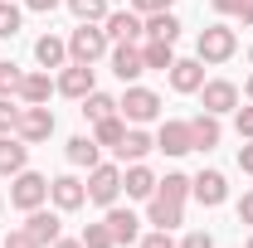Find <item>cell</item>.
Masks as SVG:
<instances>
[{"mask_svg":"<svg viewBox=\"0 0 253 248\" xmlns=\"http://www.w3.org/2000/svg\"><path fill=\"white\" fill-rule=\"evenodd\" d=\"M112 112H117V97L97 93V88L83 97V117H88V122H102V117H112Z\"/></svg>","mask_w":253,"mask_h":248,"instance_id":"28","label":"cell"},{"mask_svg":"<svg viewBox=\"0 0 253 248\" xmlns=\"http://www.w3.org/2000/svg\"><path fill=\"white\" fill-rule=\"evenodd\" d=\"M0 248H39V239H34L30 229H10V234L0 239Z\"/></svg>","mask_w":253,"mask_h":248,"instance_id":"35","label":"cell"},{"mask_svg":"<svg viewBox=\"0 0 253 248\" xmlns=\"http://www.w3.org/2000/svg\"><path fill=\"white\" fill-rule=\"evenodd\" d=\"M0 205H5V200H0Z\"/></svg>","mask_w":253,"mask_h":248,"instance_id":"49","label":"cell"},{"mask_svg":"<svg viewBox=\"0 0 253 248\" xmlns=\"http://www.w3.org/2000/svg\"><path fill=\"white\" fill-rule=\"evenodd\" d=\"M49 200H54L59 214H73V209L88 205V185H83L78 175H54V180H49Z\"/></svg>","mask_w":253,"mask_h":248,"instance_id":"8","label":"cell"},{"mask_svg":"<svg viewBox=\"0 0 253 248\" xmlns=\"http://www.w3.org/2000/svg\"><path fill=\"white\" fill-rule=\"evenodd\" d=\"M224 136V126L214 112H200V117H190V141H195V151H214Z\"/></svg>","mask_w":253,"mask_h":248,"instance_id":"17","label":"cell"},{"mask_svg":"<svg viewBox=\"0 0 253 248\" xmlns=\"http://www.w3.org/2000/svg\"><path fill=\"white\" fill-rule=\"evenodd\" d=\"M15 126H20V107L10 97H0V136H15Z\"/></svg>","mask_w":253,"mask_h":248,"instance_id":"34","label":"cell"},{"mask_svg":"<svg viewBox=\"0 0 253 248\" xmlns=\"http://www.w3.org/2000/svg\"><path fill=\"white\" fill-rule=\"evenodd\" d=\"M30 165V141L20 136H0V175H20Z\"/></svg>","mask_w":253,"mask_h":248,"instance_id":"19","label":"cell"},{"mask_svg":"<svg viewBox=\"0 0 253 248\" xmlns=\"http://www.w3.org/2000/svg\"><path fill=\"white\" fill-rule=\"evenodd\" d=\"M25 229L39 239V248H49V244H59V239H63V219L54 214V209H44V205L25 214Z\"/></svg>","mask_w":253,"mask_h":248,"instance_id":"14","label":"cell"},{"mask_svg":"<svg viewBox=\"0 0 253 248\" xmlns=\"http://www.w3.org/2000/svg\"><path fill=\"white\" fill-rule=\"evenodd\" d=\"M102 224L112 229V239H117V244H136V239H141V219L131 214V209H117V205H112Z\"/></svg>","mask_w":253,"mask_h":248,"instance_id":"20","label":"cell"},{"mask_svg":"<svg viewBox=\"0 0 253 248\" xmlns=\"http://www.w3.org/2000/svg\"><path fill=\"white\" fill-rule=\"evenodd\" d=\"M151 151H156V136H146L141 126H126L122 146H117V161H146Z\"/></svg>","mask_w":253,"mask_h":248,"instance_id":"21","label":"cell"},{"mask_svg":"<svg viewBox=\"0 0 253 248\" xmlns=\"http://www.w3.org/2000/svg\"><path fill=\"white\" fill-rule=\"evenodd\" d=\"M68 10L78 15V25H102L107 20V0H68Z\"/></svg>","mask_w":253,"mask_h":248,"instance_id":"29","label":"cell"},{"mask_svg":"<svg viewBox=\"0 0 253 248\" xmlns=\"http://www.w3.org/2000/svg\"><path fill=\"white\" fill-rule=\"evenodd\" d=\"M239 170H244V175H253V141H244V146H239Z\"/></svg>","mask_w":253,"mask_h":248,"instance_id":"40","label":"cell"},{"mask_svg":"<svg viewBox=\"0 0 253 248\" xmlns=\"http://www.w3.org/2000/svg\"><path fill=\"white\" fill-rule=\"evenodd\" d=\"M83 248H117V239H112L107 224H88L83 229Z\"/></svg>","mask_w":253,"mask_h":248,"instance_id":"32","label":"cell"},{"mask_svg":"<svg viewBox=\"0 0 253 248\" xmlns=\"http://www.w3.org/2000/svg\"><path fill=\"white\" fill-rule=\"evenodd\" d=\"M49 93H59L54 78H49V68H44V73H25V83H20V102H49Z\"/></svg>","mask_w":253,"mask_h":248,"instance_id":"25","label":"cell"},{"mask_svg":"<svg viewBox=\"0 0 253 248\" xmlns=\"http://www.w3.org/2000/svg\"><path fill=\"white\" fill-rule=\"evenodd\" d=\"M49 248H83V239H59V244H49Z\"/></svg>","mask_w":253,"mask_h":248,"instance_id":"45","label":"cell"},{"mask_svg":"<svg viewBox=\"0 0 253 248\" xmlns=\"http://www.w3.org/2000/svg\"><path fill=\"white\" fill-rule=\"evenodd\" d=\"M122 136H126V117L122 112H112V117H102V122H93V141L97 146H122Z\"/></svg>","mask_w":253,"mask_h":248,"instance_id":"24","label":"cell"},{"mask_svg":"<svg viewBox=\"0 0 253 248\" xmlns=\"http://www.w3.org/2000/svg\"><path fill=\"white\" fill-rule=\"evenodd\" d=\"M117 195H122V170H117V165H107V161H97L93 170H88V200L102 205V209H112V205H117Z\"/></svg>","mask_w":253,"mask_h":248,"instance_id":"5","label":"cell"},{"mask_svg":"<svg viewBox=\"0 0 253 248\" xmlns=\"http://www.w3.org/2000/svg\"><path fill=\"white\" fill-rule=\"evenodd\" d=\"M170 88L175 93H200L205 88V63L200 59H175L170 63Z\"/></svg>","mask_w":253,"mask_h":248,"instance_id":"16","label":"cell"},{"mask_svg":"<svg viewBox=\"0 0 253 248\" xmlns=\"http://www.w3.org/2000/svg\"><path fill=\"white\" fill-rule=\"evenodd\" d=\"M63 0H25V10H39V15H49V10H59Z\"/></svg>","mask_w":253,"mask_h":248,"instance_id":"43","label":"cell"},{"mask_svg":"<svg viewBox=\"0 0 253 248\" xmlns=\"http://www.w3.org/2000/svg\"><path fill=\"white\" fill-rule=\"evenodd\" d=\"M117 112L126 117V126H146V122H156L161 117V97L151 93V88H126L122 93V102H117Z\"/></svg>","mask_w":253,"mask_h":248,"instance_id":"4","label":"cell"},{"mask_svg":"<svg viewBox=\"0 0 253 248\" xmlns=\"http://www.w3.org/2000/svg\"><path fill=\"white\" fill-rule=\"evenodd\" d=\"M54 88H59L63 97H78V102H83V97L93 93V68H88V63H63L59 78H54Z\"/></svg>","mask_w":253,"mask_h":248,"instance_id":"11","label":"cell"},{"mask_svg":"<svg viewBox=\"0 0 253 248\" xmlns=\"http://www.w3.org/2000/svg\"><path fill=\"white\" fill-rule=\"evenodd\" d=\"M34 59H39V68H63V63H68V39L44 34V39L34 44Z\"/></svg>","mask_w":253,"mask_h":248,"instance_id":"22","label":"cell"},{"mask_svg":"<svg viewBox=\"0 0 253 248\" xmlns=\"http://www.w3.org/2000/svg\"><path fill=\"white\" fill-rule=\"evenodd\" d=\"M175 0H131V10L136 15H156V10H170Z\"/></svg>","mask_w":253,"mask_h":248,"instance_id":"39","label":"cell"},{"mask_svg":"<svg viewBox=\"0 0 253 248\" xmlns=\"http://www.w3.org/2000/svg\"><path fill=\"white\" fill-rule=\"evenodd\" d=\"M244 97H249V102H253V78H249V83H244Z\"/></svg>","mask_w":253,"mask_h":248,"instance_id":"46","label":"cell"},{"mask_svg":"<svg viewBox=\"0 0 253 248\" xmlns=\"http://www.w3.org/2000/svg\"><path fill=\"white\" fill-rule=\"evenodd\" d=\"M200 102H205V112L224 117V112H234V107H239V88H234L229 78H210V83L200 88Z\"/></svg>","mask_w":253,"mask_h":248,"instance_id":"10","label":"cell"},{"mask_svg":"<svg viewBox=\"0 0 253 248\" xmlns=\"http://www.w3.org/2000/svg\"><path fill=\"white\" fill-rule=\"evenodd\" d=\"M234 49H239V39H234L229 25H210V30H200V39H195V59L200 63H229Z\"/></svg>","mask_w":253,"mask_h":248,"instance_id":"2","label":"cell"},{"mask_svg":"<svg viewBox=\"0 0 253 248\" xmlns=\"http://www.w3.org/2000/svg\"><path fill=\"white\" fill-rule=\"evenodd\" d=\"M156 151H166V156H185V151H195V141H190V122L166 117V122H161V131H156Z\"/></svg>","mask_w":253,"mask_h":248,"instance_id":"15","label":"cell"},{"mask_svg":"<svg viewBox=\"0 0 253 248\" xmlns=\"http://www.w3.org/2000/svg\"><path fill=\"white\" fill-rule=\"evenodd\" d=\"M20 20H25L20 5H15V0H0V39H15V34H20Z\"/></svg>","mask_w":253,"mask_h":248,"instance_id":"31","label":"cell"},{"mask_svg":"<svg viewBox=\"0 0 253 248\" xmlns=\"http://www.w3.org/2000/svg\"><path fill=\"white\" fill-rule=\"evenodd\" d=\"M156 190H161V195H170V200H185V195H190V175L170 170L166 180H156Z\"/></svg>","mask_w":253,"mask_h":248,"instance_id":"33","label":"cell"},{"mask_svg":"<svg viewBox=\"0 0 253 248\" xmlns=\"http://www.w3.org/2000/svg\"><path fill=\"white\" fill-rule=\"evenodd\" d=\"M68 161H73V165H88V170H93L97 161H102V146H97L93 136H73V141H68Z\"/></svg>","mask_w":253,"mask_h":248,"instance_id":"27","label":"cell"},{"mask_svg":"<svg viewBox=\"0 0 253 248\" xmlns=\"http://www.w3.org/2000/svg\"><path fill=\"white\" fill-rule=\"evenodd\" d=\"M234 131H239L244 141H253V102L249 107H234Z\"/></svg>","mask_w":253,"mask_h":248,"instance_id":"36","label":"cell"},{"mask_svg":"<svg viewBox=\"0 0 253 248\" xmlns=\"http://www.w3.org/2000/svg\"><path fill=\"white\" fill-rule=\"evenodd\" d=\"M175 248H214V239H210L205 229H195V234H185V239H180Z\"/></svg>","mask_w":253,"mask_h":248,"instance_id":"38","label":"cell"},{"mask_svg":"<svg viewBox=\"0 0 253 248\" xmlns=\"http://www.w3.org/2000/svg\"><path fill=\"white\" fill-rule=\"evenodd\" d=\"M107 49H112V39L102 34V25H78V30L68 34V63H88L93 68Z\"/></svg>","mask_w":253,"mask_h":248,"instance_id":"1","label":"cell"},{"mask_svg":"<svg viewBox=\"0 0 253 248\" xmlns=\"http://www.w3.org/2000/svg\"><path fill=\"white\" fill-rule=\"evenodd\" d=\"M122 190L131 200H151L156 195V175H151V165H141V161H131L122 170Z\"/></svg>","mask_w":253,"mask_h":248,"instance_id":"18","label":"cell"},{"mask_svg":"<svg viewBox=\"0 0 253 248\" xmlns=\"http://www.w3.org/2000/svg\"><path fill=\"white\" fill-rule=\"evenodd\" d=\"M239 20H244V25L253 30V0H244V10H239Z\"/></svg>","mask_w":253,"mask_h":248,"instance_id":"44","label":"cell"},{"mask_svg":"<svg viewBox=\"0 0 253 248\" xmlns=\"http://www.w3.org/2000/svg\"><path fill=\"white\" fill-rule=\"evenodd\" d=\"M15 136L20 141H49L54 136V112H49V102H25L20 107V126H15Z\"/></svg>","mask_w":253,"mask_h":248,"instance_id":"6","label":"cell"},{"mask_svg":"<svg viewBox=\"0 0 253 248\" xmlns=\"http://www.w3.org/2000/svg\"><path fill=\"white\" fill-rule=\"evenodd\" d=\"M239 224H249V229H253V190L239 200Z\"/></svg>","mask_w":253,"mask_h":248,"instance_id":"41","label":"cell"},{"mask_svg":"<svg viewBox=\"0 0 253 248\" xmlns=\"http://www.w3.org/2000/svg\"><path fill=\"white\" fill-rule=\"evenodd\" d=\"M141 59H146V68L170 73V63H175V44H166V39H146V44H141Z\"/></svg>","mask_w":253,"mask_h":248,"instance_id":"26","label":"cell"},{"mask_svg":"<svg viewBox=\"0 0 253 248\" xmlns=\"http://www.w3.org/2000/svg\"><path fill=\"white\" fill-rule=\"evenodd\" d=\"M141 248H175V239H170V229H156V234L141 239Z\"/></svg>","mask_w":253,"mask_h":248,"instance_id":"37","label":"cell"},{"mask_svg":"<svg viewBox=\"0 0 253 248\" xmlns=\"http://www.w3.org/2000/svg\"><path fill=\"white\" fill-rule=\"evenodd\" d=\"M44 200H49V180H44L39 170L25 165L20 175H10V205H15V209H25V214H30V209H39Z\"/></svg>","mask_w":253,"mask_h":248,"instance_id":"3","label":"cell"},{"mask_svg":"<svg viewBox=\"0 0 253 248\" xmlns=\"http://www.w3.org/2000/svg\"><path fill=\"white\" fill-rule=\"evenodd\" d=\"M190 195H195L205 209H219L224 200H229V180H224V170H200V175L190 180Z\"/></svg>","mask_w":253,"mask_h":248,"instance_id":"9","label":"cell"},{"mask_svg":"<svg viewBox=\"0 0 253 248\" xmlns=\"http://www.w3.org/2000/svg\"><path fill=\"white\" fill-rule=\"evenodd\" d=\"M249 248H253V239H249Z\"/></svg>","mask_w":253,"mask_h":248,"instance_id":"48","label":"cell"},{"mask_svg":"<svg viewBox=\"0 0 253 248\" xmlns=\"http://www.w3.org/2000/svg\"><path fill=\"white\" fill-rule=\"evenodd\" d=\"M210 5H214L219 15H239V10H244V0H210Z\"/></svg>","mask_w":253,"mask_h":248,"instance_id":"42","label":"cell"},{"mask_svg":"<svg viewBox=\"0 0 253 248\" xmlns=\"http://www.w3.org/2000/svg\"><path fill=\"white\" fill-rule=\"evenodd\" d=\"M146 224L156 229H180L185 224V200H170V195H151V209H146Z\"/></svg>","mask_w":253,"mask_h":248,"instance_id":"13","label":"cell"},{"mask_svg":"<svg viewBox=\"0 0 253 248\" xmlns=\"http://www.w3.org/2000/svg\"><path fill=\"white\" fill-rule=\"evenodd\" d=\"M107 59H112V73H117L122 83H136V78L146 73V59H141V49H136V44H112V49H107Z\"/></svg>","mask_w":253,"mask_h":248,"instance_id":"12","label":"cell"},{"mask_svg":"<svg viewBox=\"0 0 253 248\" xmlns=\"http://www.w3.org/2000/svg\"><path fill=\"white\" fill-rule=\"evenodd\" d=\"M249 59H253V49H249Z\"/></svg>","mask_w":253,"mask_h":248,"instance_id":"47","label":"cell"},{"mask_svg":"<svg viewBox=\"0 0 253 248\" xmlns=\"http://www.w3.org/2000/svg\"><path fill=\"white\" fill-rule=\"evenodd\" d=\"M146 39H166V44H175V39H180V20H175V10H156V15H146Z\"/></svg>","mask_w":253,"mask_h":248,"instance_id":"23","label":"cell"},{"mask_svg":"<svg viewBox=\"0 0 253 248\" xmlns=\"http://www.w3.org/2000/svg\"><path fill=\"white\" fill-rule=\"evenodd\" d=\"M102 34H107L112 44H136V39L146 34V15H136V10H107Z\"/></svg>","mask_w":253,"mask_h":248,"instance_id":"7","label":"cell"},{"mask_svg":"<svg viewBox=\"0 0 253 248\" xmlns=\"http://www.w3.org/2000/svg\"><path fill=\"white\" fill-rule=\"evenodd\" d=\"M20 83H25V68L0 59V97H20Z\"/></svg>","mask_w":253,"mask_h":248,"instance_id":"30","label":"cell"}]
</instances>
